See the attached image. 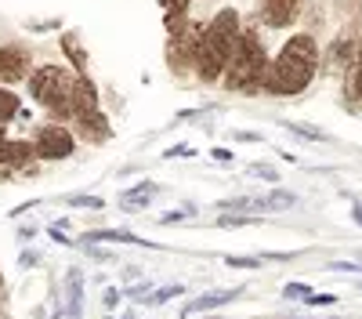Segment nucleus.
Listing matches in <instances>:
<instances>
[{
	"label": "nucleus",
	"mask_w": 362,
	"mask_h": 319,
	"mask_svg": "<svg viewBox=\"0 0 362 319\" xmlns=\"http://www.w3.org/2000/svg\"><path fill=\"white\" fill-rule=\"evenodd\" d=\"M160 4H163L167 11H174V15H185V8H189V0H160Z\"/></svg>",
	"instance_id": "27"
},
{
	"label": "nucleus",
	"mask_w": 362,
	"mask_h": 319,
	"mask_svg": "<svg viewBox=\"0 0 362 319\" xmlns=\"http://www.w3.org/2000/svg\"><path fill=\"white\" fill-rule=\"evenodd\" d=\"M0 134H4V124H0Z\"/></svg>",
	"instance_id": "32"
},
{
	"label": "nucleus",
	"mask_w": 362,
	"mask_h": 319,
	"mask_svg": "<svg viewBox=\"0 0 362 319\" xmlns=\"http://www.w3.org/2000/svg\"><path fill=\"white\" fill-rule=\"evenodd\" d=\"M348 95H351V98H362V40H358V51H355V66H351V80H348Z\"/></svg>",
	"instance_id": "17"
},
{
	"label": "nucleus",
	"mask_w": 362,
	"mask_h": 319,
	"mask_svg": "<svg viewBox=\"0 0 362 319\" xmlns=\"http://www.w3.org/2000/svg\"><path fill=\"white\" fill-rule=\"evenodd\" d=\"M33 145H37V156H44V160H66V156H73V149H76L73 134H69L66 127H58V124L40 127Z\"/></svg>",
	"instance_id": "5"
},
{
	"label": "nucleus",
	"mask_w": 362,
	"mask_h": 319,
	"mask_svg": "<svg viewBox=\"0 0 362 319\" xmlns=\"http://www.w3.org/2000/svg\"><path fill=\"white\" fill-rule=\"evenodd\" d=\"M358 290H362V286H358Z\"/></svg>",
	"instance_id": "33"
},
{
	"label": "nucleus",
	"mask_w": 362,
	"mask_h": 319,
	"mask_svg": "<svg viewBox=\"0 0 362 319\" xmlns=\"http://www.w3.org/2000/svg\"><path fill=\"white\" fill-rule=\"evenodd\" d=\"M29 156H37V145H29V141H4V138H0V167H22Z\"/></svg>",
	"instance_id": "11"
},
{
	"label": "nucleus",
	"mask_w": 362,
	"mask_h": 319,
	"mask_svg": "<svg viewBox=\"0 0 362 319\" xmlns=\"http://www.w3.org/2000/svg\"><path fill=\"white\" fill-rule=\"evenodd\" d=\"M250 221H254V218H247V214H221V218H218V225H225V228H228V225H250Z\"/></svg>",
	"instance_id": "25"
},
{
	"label": "nucleus",
	"mask_w": 362,
	"mask_h": 319,
	"mask_svg": "<svg viewBox=\"0 0 362 319\" xmlns=\"http://www.w3.org/2000/svg\"><path fill=\"white\" fill-rule=\"evenodd\" d=\"M73 207H90V211H102V207H105V199H98V196H73Z\"/></svg>",
	"instance_id": "24"
},
{
	"label": "nucleus",
	"mask_w": 362,
	"mask_h": 319,
	"mask_svg": "<svg viewBox=\"0 0 362 319\" xmlns=\"http://www.w3.org/2000/svg\"><path fill=\"white\" fill-rule=\"evenodd\" d=\"M29 69V54L22 47H0V83H18Z\"/></svg>",
	"instance_id": "7"
},
{
	"label": "nucleus",
	"mask_w": 362,
	"mask_h": 319,
	"mask_svg": "<svg viewBox=\"0 0 362 319\" xmlns=\"http://www.w3.org/2000/svg\"><path fill=\"white\" fill-rule=\"evenodd\" d=\"M153 192H156V185H153V182H141V185H134V189H131L124 199H119V207L134 214V211H141V207H145V203H148V196H153Z\"/></svg>",
	"instance_id": "14"
},
{
	"label": "nucleus",
	"mask_w": 362,
	"mask_h": 319,
	"mask_svg": "<svg viewBox=\"0 0 362 319\" xmlns=\"http://www.w3.org/2000/svg\"><path fill=\"white\" fill-rule=\"evenodd\" d=\"M119 298H124L119 290H109V294H105V308H116V305H119Z\"/></svg>",
	"instance_id": "30"
},
{
	"label": "nucleus",
	"mask_w": 362,
	"mask_h": 319,
	"mask_svg": "<svg viewBox=\"0 0 362 319\" xmlns=\"http://www.w3.org/2000/svg\"><path fill=\"white\" fill-rule=\"evenodd\" d=\"M315 69H319V47H315V40L308 33H297V37H290L283 44V51L276 54V62L268 66L264 91L279 95V98L300 95L312 83Z\"/></svg>",
	"instance_id": "1"
},
{
	"label": "nucleus",
	"mask_w": 362,
	"mask_h": 319,
	"mask_svg": "<svg viewBox=\"0 0 362 319\" xmlns=\"http://www.w3.org/2000/svg\"><path fill=\"white\" fill-rule=\"evenodd\" d=\"M218 207H221V214H243V211H264V203L261 199H247V196H235V199H221L218 203Z\"/></svg>",
	"instance_id": "15"
},
{
	"label": "nucleus",
	"mask_w": 362,
	"mask_h": 319,
	"mask_svg": "<svg viewBox=\"0 0 362 319\" xmlns=\"http://www.w3.org/2000/svg\"><path fill=\"white\" fill-rule=\"evenodd\" d=\"M66 315L83 319V272L80 269L66 272Z\"/></svg>",
	"instance_id": "9"
},
{
	"label": "nucleus",
	"mask_w": 362,
	"mask_h": 319,
	"mask_svg": "<svg viewBox=\"0 0 362 319\" xmlns=\"http://www.w3.org/2000/svg\"><path fill=\"white\" fill-rule=\"evenodd\" d=\"M15 116H18V95H15V91H4V87H0V124L15 120Z\"/></svg>",
	"instance_id": "16"
},
{
	"label": "nucleus",
	"mask_w": 362,
	"mask_h": 319,
	"mask_svg": "<svg viewBox=\"0 0 362 319\" xmlns=\"http://www.w3.org/2000/svg\"><path fill=\"white\" fill-rule=\"evenodd\" d=\"M76 127H80V134H83L87 141H105V138H109V124H105V116H102L98 109L76 116Z\"/></svg>",
	"instance_id": "12"
},
{
	"label": "nucleus",
	"mask_w": 362,
	"mask_h": 319,
	"mask_svg": "<svg viewBox=\"0 0 362 319\" xmlns=\"http://www.w3.org/2000/svg\"><path fill=\"white\" fill-rule=\"evenodd\" d=\"M261 203H264V211H286V207H293V203H297V196L279 189V192H272V196L261 199Z\"/></svg>",
	"instance_id": "19"
},
{
	"label": "nucleus",
	"mask_w": 362,
	"mask_h": 319,
	"mask_svg": "<svg viewBox=\"0 0 362 319\" xmlns=\"http://www.w3.org/2000/svg\"><path fill=\"white\" fill-rule=\"evenodd\" d=\"M283 127H286V131H293V134H300V138H312V141H322V138H326V131L308 127V124H290V120H283Z\"/></svg>",
	"instance_id": "20"
},
{
	"label": "nucleus",
	"mask_w": 362,
	"mask_h": 319,
	"mask_svg": "<svg viewBox=\"0 0 362 319\" xmlns=\"http://www.w3.org/2000/svg\"><path fill=\"white\" fill-rule=\"evenodd\" d=\"M351 218L362 225V203H351Z\"/></svg>",
	"instance_id": "31"
},
{
	"label": "nucleus",
	"mask_w": 362,
	"mask_h": 319,
	"mask_svg": "<svg viewBox=\"0 0 362 319\" xmlns=\"http://www.w3.org/2000/svg\"><path fill=\"white\" fill-rule=\"evenodd\" d=\"M225 265H228V269H257V265H261V257H232V254H228V257H225Z\"/></svg>",
	"instance_id": "23"
},
{
	"label": "nucleus",
	"mask_w": 362,
	"mask_h": 319,
	"mask_svg": "<svg viewBox=\"0 0 362 319\" xmlns=\"http://www.w3.org/2000/svg\"><path fill=\"white\" fill-rule=\"evenodd\" d=\"M334 272H362V261H334Z\"/></svg>",
	"instance_id": "26"
},
{
	"label": "nucleus",
	"mask_w": 362,
	"mask_h": 319,
	"mask_svg": "<svg viewBox=\"0 0 362 319\" xmlns=\"http://www.w3.org/2000/svg\"><path fill=\"white\" fill-rule=\"evenodd\" d=\"M76 80L80 76H69L66 69H58V66H40L33 76H29V95H33L54 120H69V116H76V109H73Z\"/></svg>",
	"instance_id": "4"
},
{
	"label": "nucleus",
	"mask_w": 362,
	"mask_h": 319,
	"mask_svg": "<svg viewBox=\"0 0 362 319\" xmlns=\"http://www.w3.org/2000/svg\"><path fill=\"white\" fill-rule=\"evenodd\" d=\"M300 15V0H261V22L268 29H286Z\"/></svg>",
	"instance_id": "6"
},
{
	"label": "nucleus",
	"mask_w": 362,
	"mask_h": 319,
	"mask_svg": "<svg viewBox=\"0 0 362 319\" xmlns=\"http://www.w3.org/2000/svg\"><path fill=\"white\" fill-rule=\"evenodd\" d=\"M62 47L69 51V58H73V66H76L80 73H87V54L80 51V44H76V37H73V33H66V37H62Z\"/></svg>",
	"instance_id": "18"
},
{
	"label": "nucleus",
	"mask_w": 362,
	"mask_h": 319,
	"mask_svg": "<svg viewBox=\"0 0 362 319\" xmlns=\"http://www.w3.org/2000/svg\"><path fill=\"white\" fill-rule=\"evenodd\" d=\"M189 214H192V207H185V211H167L160 221H163V225H170V221H181V218H189Z\"/></svg>",
	"instance_id": "28"
},
{
	"label": "nucleus",
	"mask_w": 362,
	"mask_h": 319,
	"mask_svg": "<svg viewBox=\"0 0 362 319\" xmlns=\"http://www.w3.org/2000/svg\"><path fill=\"white\" fill-rule=\"evenodd\" d=\"M83 243H87V247H90V243H131V247H153L148 240L134 236V232H127V228H98V232H87Z\"/></svg>",
	"instance_id": "10"
},
{
	"label": "nucleus",
	"mask_w": 362,
	"mask_h": 319,
	"mask_svg": "<svg viewBox=\"0 0 362 319\" xmlns=\"http://www.w3.org/2000/svg\"><path fill=\"white\" fill-rule=\"evenodd\" d=\"M177 294H181V286H177V283H167V286L156 290V294H148L145 301H148V305H163V301H170V298H177Z\"/></svg>",
	"instance_id": "21"
},
{
	"label": "nucleus",
	"mask_w": 362,
	"mask_h": 319,
	"mask_svg": "<svg viewBox=\"0 0 362 319\" xmlns=\"http://www.w3.org/2000/svg\"><path fill=\"white\" fill-rule=\"evenodd\" d=\"M73 109H76V116L98 109V91H95V83L87 80V73H80V80H76V102H73Z\"/></svg>",
	"instance_id": "13"
},
{
	"label": "nucleus",
	"mask_w": 362,
	"mask_h": 319,
	"mask_svg": "<svg viewBox=\"0 0 362 319\" xmlns=\"http://www.w3.org/2000/svg\"><path fill=\"white\" fill-rule=\"evenodd\" d=\"M254 174H257V178H264V182H276V178H279V174L272 170V167H261V163L254 167Z\"/></svg>",
	"instance_id": "29"
},
{
	"label": "nucleus",
	"mask_w": 362,
	"mask_h": 319,
	"mask_svg": "<svg viewBox=\"0 0 362 319\" xmlns=\"http://www.w3.org/2000/svg\"><path fill=\"white\" fill-rule=\"evenodd\" d=\"M268 80V62H264V44L254 29H243V40L232 58V66L225 73V87L239 95H257Z\"/></svg>",
	"instance_id": "3"
},
{
	"label": "nucleus",
	"mask_w": 362,
	"mask_h": 319,
	"mask_svg": "<svg viewBox=\"0 0 362 319\" xmlns=\"http://www.w3.org/2000/svg\"><path fill=\"white\" fill-rule=\"evenodd\" d=\"M239 294H243V286H232V290H210V294H199L196 301H189V305H185V319H189V315H196V312H210V308H221V305L235 301Z\"/></svg>",
	"instance_id": "8"
},
{
	"label": "nucleus",
	"mask_w": 362,
	"mask_h": 319,
	"mask_svg": "<svg viewBox=\"0 0 362 319\" xmlns=\"http://www.w3.org/2000/svg\"><path fill=\"white\" fill-rule=\"evenodd\" d=\"M283 298H286V301H290V298H293V301H308L312 294H308L305 283H286V286H283Z\"/></svg>",
	"instance_id": "22"
},
{
	"label": "nucleus",
	"mask_w": 362,
	"mask_h": 319,
	"mask_svg": "<svg viewBox=\"0 0 362 319\" xmlns=\"http://www.w3.org/2000/svg\"><path fill=\"white\" fill-rule=\"evenodd\" d=\"M239 40H243V29H239V15L232 8H221L210 25L203 29V40H199V58H196V73L203 80H221L232 66V58L239 51Z\"/></svg>",
	"instance_id": "2"
}]
</instances>
